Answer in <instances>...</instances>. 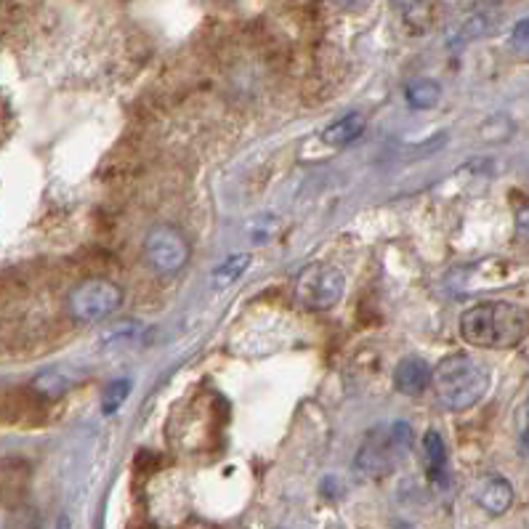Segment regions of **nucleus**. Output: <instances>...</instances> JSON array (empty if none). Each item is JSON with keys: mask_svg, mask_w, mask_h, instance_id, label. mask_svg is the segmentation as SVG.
Wrapping results in <instances>:
<instances>
[{"mask_svg": "<svg viewBox=\"0 0 529 529\" xmlns=\"http://www.w3.org/2000/svg\"><path fill=\"white\" fill-rule=\"evenodd\" d=\"M460 335L476 349H514L529 335V312L508 301H484L463 312Z\"/></svg>", "mask_w": 529, "mask_h": 529, "instance_id": "1", "label": "nucleus"}, {"mask_svg": "<svg viewBox=\"0 0 529 529\" xmlns=\"http://www.w3.org/2000/svg\"><path fill=\"white\" fill-rule=\"evenodd\" d=\"M431 389L444 410L463 413L484 399L490 389V370L468 354H450L431 370Z\"/></svg>", "mask_w": 529, "mask_h": 529, "instance_id": "2", "label": "nucleus"}, {"mask_svg": "<svg viewBox=\"0 0 529 529\" xmlns=\"http://www.w3.org/2000/svg\"><path fill=\"white\" fill-rule=\"evenodd\" d=\"M413 442V428L407 423L378 426L367 434L365 444L357 452V471L367 479H383L394 471L399 455Z\"/></svg>", "mask_w": 529, "mask_h": 529, "instance_id": "3", "label": "nucleus"}, {"mask_svg": "<svg viewBox=\"0 0 529 529\" xmlns=\"http://www.w3.org/2000/svg\"><path fill=\"white\" fill-rule=\"evenodd\" d=\"M346 280L343 274L330 264H309L296 277L293 293L296 301L309 312H327L343 298Z\"/></svg>", "mask_w": 529, "mask_h": 529, "instance_id": "4", "label": "nucleus"}, {"mask_svg": "<svg viewBox=\"0 0 529 529\" xmlns=\"http://www.w3.org/2000/svg\"><path fill=\"white\" fill-rule=\"evenodd\" d=\"M70 314L78 322H99L123 306V288L112 280L94 277V280L80 282L78 288L70 293Z\"/></svg>", "mask_w": 529, "mask_h": 529, "instance_id": "5", "label": "nucleus"}, {"mask_svg": "<svg viewBox=\"0 0 529 529\" xmlns=\"http://www.w3.org/2000/svg\"><path fill=\"white\" fill-rule=\"evenodd\" d=\"M141 250H144V261L160 274L181 272L187 266L189 253H192L187 237L171 224L152 226L144 237Z\"/></svg>", "mask_w": 529, "mask_h": 529, "instance_id": "6", "label": "nucleus"}, {"mask_svg": "<svg viewBox=\"0 0 529 529\" xmlns=\"http://www.w3.org/2000/svg\"><path fill=\"white\" fill-rule=\"evenodd\" d=\"M476 503L492 516L506 514L514 506V487L498 474H487L476 482Z\"/></svg>", "mask_w": 529, "mask_h": 529, "instance_id": "7", "label": "nucleus"}, {"mask_svg": "<svg viewBox=\"0 0 529 529\" xmlns=\"http://www.w3.org/2000/svg\"><path fill=\"white\" fill-rule=\"evenodd\" d=\"M394 386H397L399 394H405V397H421L423 391L431 386V367H428L426 359H399V365L394 367Z\"/></svg>", "mask_w": 529, "mask_h": 529, "instance_id": "8", "label": "nucleus"}, {"mask_svg": "<svg viewBox=\"0 0 529 529\" xmlns=\"http://www.w3.org/2000/svg\"><path fill=\"white\" fill-rule=\"evenodd\" d=\"M30 484V466L24 460H0V503H19Z\"/></svg>", "mask_w": 529, "mask_h": 529, "instance_id": "9", "label": "nucleus"}, {"mask_svg": "<svg viewBox=\"0 0 529 529\" xmlns=\"http://www.w3.org/2000/svg\"><path fill=\"white\" fill-rule=\"evenodd\" d=\"M365 128H367V117L362 115V112H349V115L338 117L335 123L327 125L319 139L325 141L327 147L343 149L349 147V144H354V141L365 133Z\"/></svg>", "mask_w": 529, "mask_h": 529, "instance_id": "10", "label": "nucleus"}, {"mask_svg": "<svg viewBox=\"0 0 529 529\" xmlns=\"http://www.w3.org/2000/svg\"><path fill=\"white\" fill-rule=\"evenodd\" d=\"M423 452H426V463H428V476L439 482L444 476V466H447V447H444V439L436 431H426L423 434Z\"/></svg>", "mask_w": 529, "mask_h": 529, "instance_id": "11", "label": "nucleus"}, {"mask_svg": "<svg viewBox=\"0 0 529 529\" xmlns=\"http://www.w3.org/2000/svg\"><path fill=\"white\" fill-rule=\"evenodd\" d=\"M248 266V253H232V256L224 258V261L213 269V285H216V288H229V285H234V282L240 280L242 274L248 272Z\"/></svg>", "mask_w": 529, "mask_h": 529, "instance_id": "12", "label": "nucleus"}, {"mask_svg": "<svg viewBox=\"0 0 529 529\" xmlns=\"http://www.w3.org/2000/svg\"><path fill=\"white\" fill-rule=\"evenodd\" d=\"M405 99L413 109H431L439 104V99H442V88H439L436 80H426V78L415 80V83L407 86Z\"/></svg>", "mask_w": 529, "mask_h": 529, "instance_id": "13", "label": "nucleus"}, {"mask_svg": "<svg viewBox=\"0 0 529 529\" xmlns=\"http://www.w3.org/2000/svg\"><path fill=\"white\" fill-rule=\"evenodd\" d=\"M128 394H131V381H128V378H120V381L109 383L107 389H104V397H102L104 415L117 413V410L123 407L125 399H128Z\"/></svg>", "mask_w": 529, "mask_h": 529, "instance_id": "14", "label": "nucleus"}, {"mask_svg": "<svg viewBox=\"0 0 529 529\" xmlns=\"http://www.w3.org/2000/svg\"><path fill=\"white\" fill-rule=\"evenodd\" d=\"M511 46H514L516 51L529 54V16L514 27V32H511Z\"/></svg>", "mask_w": 529, "mask_h": 529, "instance_id": "15", "label": "nucleus"}, {"mask_svg": "<svg viewBox=\"0 0 529 529\" xmlns=\"http://www.w3.org/2000/svg\"><path fill=\"white\" fill-rule=\"evenodd\" d=\"M141 325L136 322H128V325H120V330H107L104 333V343H117V341H131L133 335L139 333Z\"/></svg>", "mask_w": 529, "mask_h": 529, "instance_id": "16", "label": "nucleus"}, {"mask_svg": "<svg viewBox=\"0 0 529 529\" xmlns=\"http://www.w3.org/2000/svg\"><path fill=\"white\" fill-rule=\"evenodd\" d=\"M516 229H519V234H522V237H527L529 240V208L519 211V216H516Z\"/></svg>", "mask_w": 529, "mask_h": 529, "instance_id": "17", "label": "nucleus"}, {"mask_svg": "<svg viewBox=\"0 0 529 529\" xmlns=\"http://www.w3.org/2000/svg\"><path fill=\"white\" fill-rule=\"evenodd\" d=\"M524 447H527V452H529V431L524 434Z\"/></svg>", "mask_w": 529, "mask_h": 529, "instance_id": "18", "label": "nucleus"}, {"mask_svg": "<svg viewBox=\"0 0 529 529\" xmlns=\"http://www.w3.org/2000/svg\"><path fill=\"white\" fill-rule=\"evenodd\" d=\"M527 413H529V405H527Z\"/></svg>", "mask_w": 529, "mask_h": 529, "instance_id": "19", "label": "nucleus"}]
</instances>
